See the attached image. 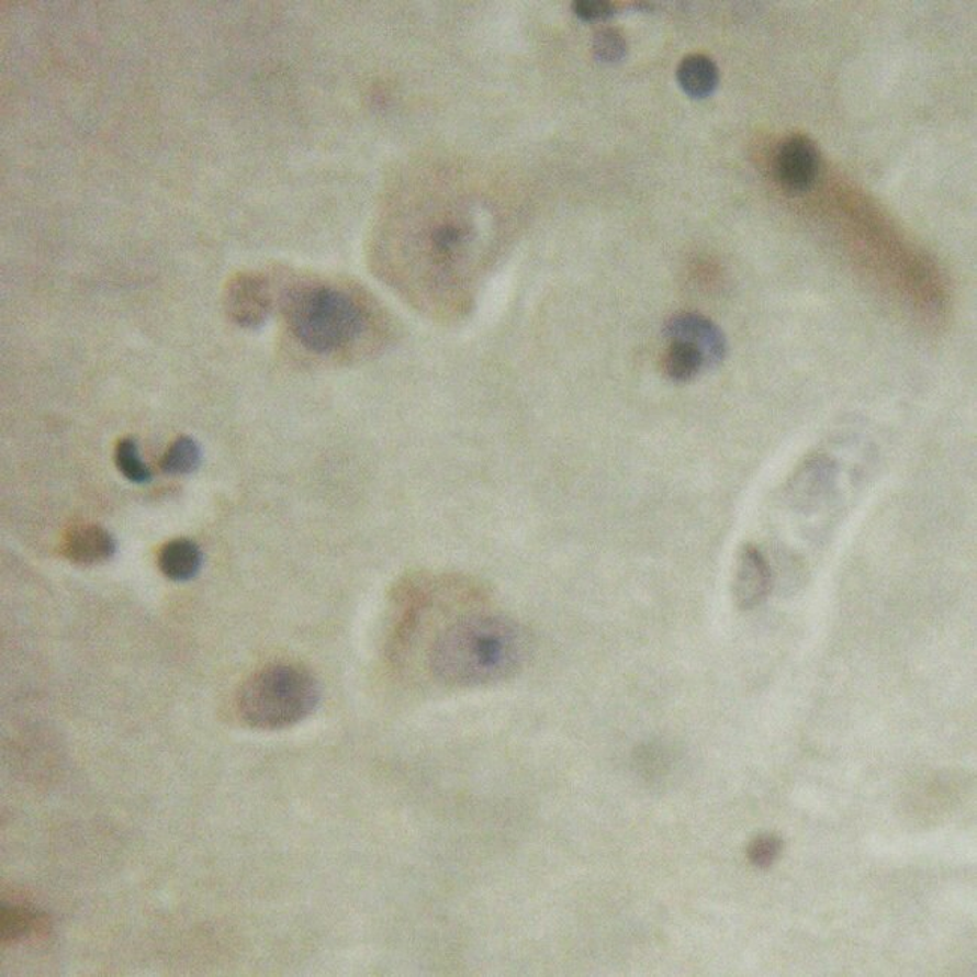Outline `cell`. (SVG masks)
Masks as SVG:
<instances>
[{
  "mask_svg": "<svg viewBox=\"0 0 977 977\" xmlns=\"http://www.w3.org/2000/svg\"><path fill=\"white\" fill-rule=\"evenodd\" d=\"M201 447L190 437L178 438L162 456L160 468L169 475H186L201 465Z\"/></svg>",
  "mask_w": 977,
  "mask_h": 977,
  "instance_id": "5bb4252c",
  "label": "cell"
},
{
  "mask_svg": "<svg viewBox=\"0 0 977 977\" xmlns=\"http://www.w3.org/2000/svg\"><path fill=\"white\" fill-rule=\"evenodd\" d=\"M772 569L763 553L748 544L737 558L732 594L740 609H753L763 604L772 589Z\"/></svg>",
  "mask_w": 977,
  "mask_h": 977,
  "instance_id": "52a82bcc",
  "label": "cell"
},
{
  "mask_svg": "<svg viewBox=\"0 0 977 977\" xmlns=\"http://www.w3.org/2000/svg\"><path fill=\"white\" fill-rule=\"evenodd\" d=\"M593 50L602 63H620L627 53L626 41L617 31L604 30L594 36Z\"/></svg>",
  "mask_w": 977,
  "mask_h": 977,
  "instance_id": "2e32d148",
  "label": "cell"
},
{
  "mask_svg": "<svg viewBox=\"0 0 977 977\" xmlns=\"http://www.w3.org/2000/svg\"><path fill=\"white\" fill-rule=\"evenodd\" d=\"M468 232L458 225H443L435 229L431 235V246L435 254L442 259H449L458 254L467 243Z\"/></svg>",
  "mask_w": 977,
  "mask_h": 977,
  "instance_id": "e0dca14e",
  "label": "cell"
},
{
  "mask_svg": "<svg viewBox=\"0 0 977 977\" xmlns=\"http://www.w3.org/2000/svg\"><path fill=\"white\" fill-rule=\"evenodd\" d=\"M573 11L582 22L593 23L614 18L617 8L605 0H577L573 3Z\"/></svg>",
  "mask_w": 977,
  "mask_h": 977,
  "instance_id": "ac0fdd59",
  "label": "cell"
},
{
  "mask_svg": "<svg viewBox=\"0 0 977 977\" xmlns=\"http://www.w3.org/2000/svg\"><path fill=\"white\" fill-rule=\"evenodd\" d=\"M202 565V552L194 541L175 539L166 543L158 553V568L169 580L184 582L193 580Z\"/></svg>",
  "mask_w": 977,
  "mask_h": 977,
  "instance_id": "30bf717a",
  "label": "cell"
},
{
  "mask_svg": "<svg viewBox=\"0 0 977 977\" xmlns=\"http://www.w3.org/2000/svg\"><path fill=\"white\" fill-rule=\"evenodd\" d=\"M834 465L826 458H812L794 475L789 483V496L800 510L813 508L832 491Z\"/></svg>",
  "mask_w": 977,
  "mask_h": 977,
  "instance_id": "9c48e42d",
  "label": "cell"
},
{
  "mask_svg": "<svg viewBox=\"0 0 977 977\" xmlns=\"http://www.w3.org/2000/svg\"><path fill=\"white\" fill-rule=\"evenodd\" d=\"M781 842L773 836H760L749 845V861L760 868H767L779 854Z\"/></svg>",
  "mask_w": 977,
  "mask_h": 977,
  "instance_id": "d6986e66",
  "label": "cell"
},
{
  "mask_svg": "<svg viewBox=\"0 0 977 977\" xmlns=\"http://www.w3.org/2000/svg\"><path fill=\"white\" fill-rule=\"evenodd\" d=\"M666 339L682 341L701 353L706 369L716 368L727 357V339L710 319L696 313H680L665 324Z\"/></svg>",
  "mask_w": 977,
  "mask_h": 977,
  "instance_id": "277c9868",
  "label": "cell"
},
{
  "mask_svg": "<svg viewBox=\"0 0 977 977\" xmlns=\"http://www.w3.org/2000/svg\"><path fill=\"white\" fill-rule=\"evenodd\" d=\"M677 80L686 96L703 100L718 88V67L708 56L690 55L678 65Z\"/></svg>",
  "mask_w": 977,
  "mask_h": 977,
  "instance_id": "8fae6325",
  "label": "cell"
},
{
  "mask_svg": "<svg viewBox=\"0 0 977 977\" xmlns=\"http://www.w3.org/2000/svg\"><path fill=\"white\" fill-rule=\"evenodd\" d=\"M225 307L227 315L239 327H262L271 312L270 289L258 276L235 277L226 289Z\"/></svg>",
  "mask_w": 977,
  "mask_h": 977,
  "instance_id": "8992f818",
  "label": "cell"
},
{
  "mask_svg": "<svg viewBox=\"0 0 977 977\" xmlns=\"http://www.w3.org/2000/svg\"><path fill=\"white\" fill-rule=\"evenodd\" d=\"M663 366L667 377L675 382H689L706 369L701 353L682 341H671Z\"/></svg>",
  "mask_w": 977,
  "mask_h": 977,
  "instance_id": "4fadbf2b",
  "label": "cell"
},
{
  "mask_svg": "<svg viewBox=\"0 0 977 977\" xmlns=\"http://www.w3.org/2000/svg\"><path fill=\"white\" fill-rule=\"evenodd\" d=\"M820 172V153L811 138L793 136L781 145L776 156V177L789 193H805L816 184Z\"/></svg>",
  "mask_w": 977,
  "mask_h": 977,
  "instance_id": "5b68a950",
  "label": "cell"
},
{
  "mask_svg": "<svg viewBox=\"0 0 977 977\" xmlns=\"http://www.w3.org/2000/svg\"><path fill=\"white\" fill-rule=\"evenodd\" d=\"M528 653V635L518 622L479 614L439 635L431 647L430 667L439 682L450 686H487L518 673Z\"/></svg>",
  "mask_w": 977,
  "mask_h": 977,
  "instance_id": "6da1fadb",
  "label": "cell"
},
{
  "mask_svg": "<svg viewBox=\"0 0 977 977\" xmlns=\"http://www.w3.org/2000/svg\"><path fill=\"white\" fill-rule=\"evenodd\" d=\"M289 325L305 348L328 353L344 348L361 333L360 307L337 289H301L289 301Z\"/></svg>",
  "mask_w": 977,
  "mask_h": 977,
  "instance_id": "3957f363",
  "label": "cell"
},
{
  "mask_svg": "<svg viewBox=\"0 0 977 977\" xmlns=\"http://www.w3.org/2000/svg\"><path fill=\"white\" fill-rule=\"evenodd\" d=\"M64 552L72 563L97 565L108 563L116 553L115 537L98 525H80L68 532Z\"/></svg>",
  "mask_w": 977,
  "mask_h": 977,
  "instance_id": "ba28073f",
  "label": "cell"
},
{
  "mask_svg": "<svg viewBox=\"0 0 977 977\" xmlns=\"http://www.w3.org/2000/svg\"><path fill=\"white\" fill-rule=\"evenodd\" d=\"M115 462L117 470L130 482L144 484L153 478L149 468L142 460L137 442L133 438H124L117 442Z\"/></svg>",
  "mask_w": 977,
  "mask_h": 977,
  "instance_id": "9a60e30c",
  "label": "cell"
},
{
  "mask_svg": "<svg viewBox=\"0 0 977 977\" xmlns=\"http://www.w3.org/2000/svg\"><path fill=\"white\" fill-rule=\"evenodd\" d=\"M319 699V683L311 671L292 663H274L243 684L236 706L248 727L276 731L303 722L316 710Z\"/></svg>",
  "mask_w": 977,
  "mask_h": 977,
  "instance_id": "7a4b0ae2",
  "label": "cell"
},
{
  "mask_svg": "<svg viewBox=\"0 0 977 977\" xmlns=\"http://www.w3.org/2000/svg\"><path fill=\"white\" fill-rule=\"evenodd\" d=\"M47 916L27 906L2 907V942L11 944L43 935L48 931Z\"/></svg>",
  "mask_w": 977,
  "mask_h": 977,
  "instance_id": "7c38bea8",
  "label": "cell"
}]
</instances>
